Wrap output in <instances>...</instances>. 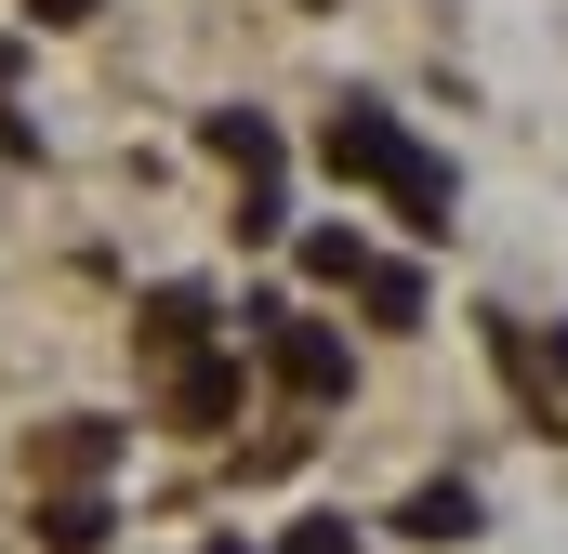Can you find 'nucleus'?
<instances>
[{"label":"nucleus","mask_w":568,"mask_h":554,"mask_svg":"<svg viewBox=\"0 0 568 554\" xmlns=\"http://www.w3.org/2000/svg\"><path fill=\"white\" fill-rule=\"evenodd\" d=\"M317 158H331L344 185H384V198H397V212H410L424 238H449V212H463L449 158H436V145H410V133H397V106H371V93H344V106H331Z\"/></svg>","instance_id":"1"},{"label":"nucleus","mask_w":568,"mask_h":554,"mask_svg":"<svg viewBox=\"0 0 568 554\" xmlns=\"http://www.w3.org/2000/svg\"><path fill=\"white\" fill-rule=\"evenodd\" d=\"M252 330H265V370H278L291 397H317V410H331V397L357 383V357H344V330H317V317H291V304H252Z\"/></svg>","instance_id":"2"},{"label":"nucleus","mask_w":568,"mask_h":554,"mask_svg":"<svg viewBox=\"0 0 568 554\" xmlns=\"http://www.w3.org/2000/svg\"><path fill=\"white\" fill-rule=\"evenodd\" d=\"M239 383H252L239 357H185V370H172V422H199V435L239 422Z\"/></svg>","instance_id":"3"},{"label":"nucleus","mask_w":568,"mask_h":554,"mask_svg":"<svg viewBox=\"0 0 568 554\" xmlns=\"http://www.w3.org/2000/svg\"><path fill=\"white\" fill-rule=\"evenodd\" d=\"M199 145H212V158H225V172H252V185H265V172H278V133H265V120H252V106H212V120H199Z\"/></svg>","instance_id":"4"},{"label":"nucleus","mask_w":568,"mask_h":554,"mask_svg":"<svg viewBox=\"0 0 568 554\" xmlns=\"http://www.w3.org/2000/svg\"><path fill=\"white\" fill-rule=\"evenodd\" d=\"M397 529H410V542H476V489H449V475H436V489L397 502Z\"/></svg>","instance_id":"5"},{"label":"nucleus","mask_w":568,"mask_h":554,"mask_svg":"<svg viewBox=\"0 0 568 554\" xmlns=\"http://www.w3.org/2000/svg\"><path fill=\"white\" fill-rule=\"evenodd\" d=\"M106 529H120V515H106L93 489H67V502H40V542H53V554H106Z\"/></svg>","instance_id":"6"},{"label":"nucleus","mask_w":568,"mask_h":554,"mask_svg":"<svg viewBox=\"0 0 568 554\" xmlns=\"http://www.w3.org/2000/svg\"><path fill=\"white\" fill-rule=\"evenodd\" d=\"M357 290H371L384 330H424V277H410V265H357Z\"/></svg>","instance_id":"7"},{"label":"nucleus","mask_w":568,"mask_h":554,"mask_svg":"<svg viewBox=\"0 0 568 554\" xmlns=\"http://www.w3.org/2000/svg\"><path fill=\"white\" fill-rule=\"evenodd\" d=\"M199 330H212V304H199V290H159V304H145V343H159V357H185Z\"/></svg>","instance_id":"8"},{"label":"nucleus","mask_w":568,"mask_h":554,"mask_svg":"<svg viewBox=\"0 0 568 554\" xmlns=\"http://www.w3.org/2000/svg\"><path fill=\"white\" fill-rule=\"evenodd\" d=\"M106 449H120V422H67L53 435V475H106Z\"/></svg>","instance_id":"9"},{"label":"nucleus","mask_w":568,"mask_h":554,"mask_svg":"<svg viewBox=\"0 0 568 554\" xmlns=\"http://www.w3.org/2000/svg\"><path fill=\"white\" fill-rule=\"evenodd\" d=\"M357 265H371V252H357L344 225H317V238H304V277H331V290H357Z\"/></svg>","instance_id":"10"},{"label":"nucleus","mask_w":568,"mask_h":554,"mask_svg":"<svg viewBox=\"0 0 568 554\" xmlns=\"http://www.w3.org/2000/svg\"><path fill=\"white\" fill-rule=\"evenodd\" d=\"M278 554H357V529H344V515H304V529H291Z\"/></svg>","instance_id":"11"},{"label":"nucleus","mask_w":568,"mask_h":554,"mask_svg":"<svg viewBox=\"0 0 568 554\" xmlns=\"http://www.w3.org/2000/svg\"><path fill=\"white\" fill-rule=\"evenodd\" d=\"M27 13H40V27H93L106 0H27Z\"/></svg>","instance_id":"12"},{"label":"nucleus","mask_w":568,"mask_h":554,"mask_svg":"<svg viewBox=\"0 0 568 554\" xmlns=\"http://www.w3.org/2000/svg\"><path fill=\"white\" fill-rule=\"evenodd\" d=\"M556 383H568V317H556Z\"/></svg>","instance_id":"13"},{"label":"nucleus","mask_w":568,"mask_h":554,"mask_svg":"<svg viewBox=\"0 0 568 554\" xmlns=\"http://www.w3.org/2000/svg\"><path fill=\"white\" fill-rule=\"evenodd\" d=\"M212 554H252V542H212Z\"/></svg>","instance_id":"14"},{"label":"nucleus","mask_w":568,"mask_h":554,"mask_svg":"<svg viewBox=\"0 0 568 554\" xmlns=\"http://www.w3.org/2000/svg\"><path fill=\"white\" fill-rule=\"evenodd\" d=\"M304 13H331V0H304Z\"/></svg>","instance_id":"15"}]
</instances>
